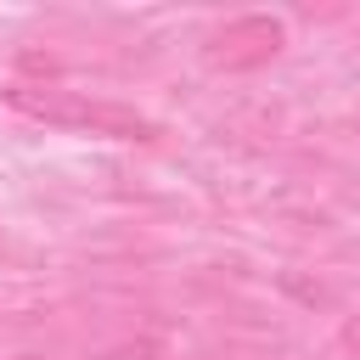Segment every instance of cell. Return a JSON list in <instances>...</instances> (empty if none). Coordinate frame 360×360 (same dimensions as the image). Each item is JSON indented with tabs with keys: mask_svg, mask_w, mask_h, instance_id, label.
<instances>
[{
	"mask_svg": "<svg viewBox=\"0 0 360 360\" xmlns=\"http://www.w3.org/2000/svg\"><path fill=\"white\" fill-rule=\"evenodd\" d=\"M6 101L28 118H45V124H68V129H90V135H112V141H152L158 124L141 118L135 107H118V101H96V96H79V90H39V84H11Z\"/></svg>",
	"mask_w": 360,
	"mask_h": 360,
	"instance_id": "obj_1",
	"label": "cell"
},
{
	"mask_svg": "<svg viewBox=\"0 0 360 360\" xmlns=\"http://www.w3.org/2000/svg\"><path fill=\"white\" fill-rule=\"evenodd\" d=\"M281 45H287L281 17H231L202 39V62L214 73H248V68H264Z\"/></svg>",
	"mask_w": 360,
	"mask_h": 360,
	"instance_id": "obj_2",
	"label": "cell"
},
{
	"mask_svg": "<svg viewBox=\"0 0 360 360\" xmlns=\"http://www.w3.org/2000/svg\"><path fill=\"white\" fill-rule=\"evenodd\" d=\"M343 343H349V354L360 360V321H349V326H343Z\"/></svg>",
	"mask_w": 360,
	"mask_h": 360,
	"instance_id": "obj_3",
	"label": "cell"
},
{
	"mask_svg": "<svg viewBox=\"0 0 360 360\" xmlns=\"http://www.w3.org/2000/svg\"><path fill=\"white\" fill-rule=\"evenodd\" d=\"M22 360H39V354H22Z\"/></svg>",
	"mask_w": 360,
	"mask_h": 360,
	"instance_id": "obj_4",
	"label": "cell"
}]
</instances>
